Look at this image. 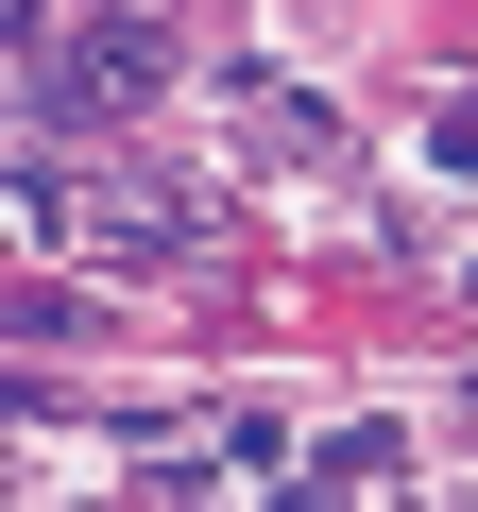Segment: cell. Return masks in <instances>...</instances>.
<instances>
[{
	"label": "cell",
	"instance_id": "cell-1",
	"mask_svg": "<svg viewBox=\"0 0 478 512\" xmlns=\"http://www.w3.org/2000/svg\"><path fill=\"white\" fill-rule=\"evenodd\" d=\"M154 86H171V18L154 0H103L69 35V103H154Z\"/></svg>",
	"mask_w": 478,
	"mask_h": 512
},
{
	"label": "cell",
	"instance_id": "cell-2",
	"mask_svg": "<svg viewBox=\"0 0 478 512\" xmlns=\"http://www.w3.org/2000/svg\"><path fill=\"white\" fill-rule=\"evenodd\" d=\"M359 478H393V427H342V444H325V461H308V478H291V512H342V495H359Z\"/></svg>",
	"mask_w": 478,
	"mask_h": 512
}]
</instances>
